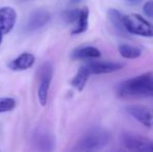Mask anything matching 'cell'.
Instances as JSON below:
<instances>
[{"label": "cell", "mask_w": 153, "mask_h": 152, "mask_svg": "<svg viewBox=\"0 0 153 152\" xmlns=\"http://www.w3.org/2000/svg\"><path fill=\"white\" fill-rule=\"evenodd\" d=\"M17 21V13L10 6H3L0 8V33L2 36L8 33Z\"/></svg>", "instance_id": "6"}, {"label": "cell", "mask_w": 153, "mask_h": 152, "mask_svg": "<svg viewBox=\"0 0 153 152\" xmlns=\"http://www.w3.org/2000/svg\"><path fill=\"white\" fill-rule=\"evenodd\" d=\"M128 4L130 5H137V4H140L143 0H125Z\"/></svg>", "instance_id": "19"}, {"label": "cell", "mask_w": 153, "mask_h": 152, "mask_svg": "<svg viewBox=\"0 0 153 152\" xmlns=\"http://www.w3.org/2000/svg\"><path fill=\"white\" fill-rule=\"evenodd\" d=\"M80 10H69L62 13V19L66 23H75L78 19Z\"/></svg>", "instance_id": "17"}, {"label": "cell", "mask_w": 153, "mask_h": 152, "mask_svg": "<svg viewBox=\"0 0 153 152\" xmlns=\"http://www.w3.org/2000/svg\"><path fill=\"white\" fill-rule=\"evenodd\" d=\"M144 14L150 19H153V0H148L143 6Z\"/></svg>", "instance_id": "18"}, {"label": "cell", "mask_w": 153, "mask_h": 152, "mask_svg": "<svg viewBox=\"0 0 153 152\" xmlns=\"http://www.w3.org/2000/svg\"><path fill=\"white\" fill-rule=\"evenodd\" d=\"M127 33L142 37L153 38V25L137 14H130L123 17Z\"/></svg>", "instance_id": "3"}, {"label": "cell", "mask_w": 153, "mask_h": 152, "mask_svg": "<svg viewBox=\"0 0 153 152\" xmlns=\"http://www.w3.org/2000/svg\"><path fill=\"white\" fill-rule=\"evenodd\" d=\"M107 16H108L109 22L111 23L114 28H115L118 33H121V35H126V33H128L124 26V21H123V17L124 16H123L119 10H115V8H114V10L111 8V10H109L108 13H107Z\"/></svg>", "instance_id": "13"}, {"label": "cell", "mask_w": 153, "mask_h": 152, "mask_svg": "<svg viewBox=\"0 0 153 152\" xmlns=\"http://www.w3.org/2000/svg\"><path fill=\"white\" fill-rule=\"evenodd\" d=\"M119 52L125 59H137L139 56H141L142 51L141 49H139L137 47L131 46V45H127V44H120L119 45Z\"/></svg>", "instance_id": "15"}, {"label": "cell", "mask_w": 153, "mask_h": 152, "mask_svg": "<svg viewBox=\"0 0 153 152\" xmlns=\"http://www.w3.org/2000/svg\"><path fill=\"white\" fill-rule=\"evenodd\" d=\"M21 1H28V0H21Z\"/></svg>", "instance_id": "22"}, {"label": "cell", "mask_w": 153, "mask_h": 152, "mask_svg": "<svg viewBox=\"0 0 153 152\" xmlns=\"http://www.w3.org/2000/svg\"><path fill=\"white\" fill-rule=\"evenodd\" d=\"M36 57L29 52H24L8 64V68L13 71H25L33 66Z\"/></svg>", "instance_id": "10"}, {"label": "cell", "mask_w": 153, "mask_h": 152, "mask_svg": "<svg viewBox=\"0 0 153 152\" xmlns=\"http://www.w3.org/2000/svg\"><path fill=\"white\" fill-rule=\"evenodd\" d=\"M90 76H91V73H90L89 69L85 65L81 66L80 68L77 71L76 75L73 77V79L71 80V85H72L73 87L77 90V91L81 92L85 87V83L89 80Z\"/></svg>", "instance_id": "12"}, {"label": "cell", "mask_w": 153, "mask_h": 152, "mask_svg": "<svg viewBox=\"0 0 153 152\" xmlns=\"http://www.w3.org/2000/svg\"><path fill=\"white\" fill-rule=\"evenodd\" d=\"M127 112L146 127H153V110L151 108L141 105H131L127 108Z\"/></svg>", "instance_id": "7"}, {"label": "cell", "mask_w": 153, "mask_h": 152, "mask_svg": "<svg viewBox=\"0 0 153 152\" xmlns=\"http://www.w3.org/2000/svg\"><path fill=\"white\" fill-rule=\"evenodd\" d=\"M16 108V100L10 97L0 98V114L12 112Z\"/></svg>", "instance_id": "16"}, {"label": "cell", "mask_w": 153, "mask_h": 152, "mask_svg": "<svg viewBox=\"0 0 153 152\" xmlns=\"http://www.w3.org/2000/svg\"><path fill=\"white\" fill-rule=\"evenodd\" d=\"M111 141V134L108 130L103 128H94L83 134L77 143L76 150L93 151L104 148Z\"/></svg>", "instance_id": "2"}, {"label": "cell", "mask_w": 153, "mask_h": 152, "mask_svg": "<svg viewBox=\"0 0 153 152\" xmlns=\"http://www.w3.org/2000/svg\"><path fill=\"white\" fill-rule=\"evenodd\" d=\"M50 20V14L45 10H36L30 15L28 23H27V29L30 31L40 29L44 27Z\"/></svg>", "instance_id": "9"}, {"label": "cell", "mask_w": 153, "mask_h": 152, "mask_svg": "<svg viewBox=\"0 0 153 152\" xmlns=\"http://www.w3.org/2000/svg\"><path fill=\"white\" fill-rule=\"evenodd\" d=\"M81 0H71V2L72 3H78V2H80Z\"/></svg>", "instance_id": "20"}, {"label": "cell", "mask_w": 153, "mask_h": 152, "mask_svg": "<svg viewBox=\"0 0 153 152\" xmlns=\"http://www.w3.org/2000/svg\"><path fill=\"white\" fill-rule=\"evenodd\" d=\"M1 43H2V35L0 33V45H1Z\"/></svg>", "instance_id": "21"}, {"label": "cell", "mask_w": 153, "mask_h": 152, "mask_svg": "<svg viewBox=\"0 0 153 152\" xmlns=\"http://www.w3.org/2000/svg\"><path fill=\"white\" fill-rule=\"evenodd\" d=\"M89 69L90 73L92 74H107L111 72L118 71L122 69L123 65L115 62H100V61H91L85 64Z\"/></svg>", "instance_id": "8"}, {"label": "cell", "mask_w": 153, "mask_h": 152, "mask_svg": "<svg viewBox=\"0 0 153 152\" xmlns=\"http://www.w3.org/2000/svg\"><path fill=\"white\" fill-rule=\"evenodd\" d=\"M101 56L99 49L93 46H83L72 51L71 57L73 59H96Z\"/></svg>", "instance_id": "11"}, {"label": "cell", "mask_w": 153, "mask_h": 152, "mask_svg": "<svg viewBox=\"0 0 153 152\" xmlns=\"http://www.w3.org/2000/svg\"><path fill=\"white\" fill-rule=\"evenodd\" d=\"M122 143L128 150L153 152V141L148 138L134 133H124L122 136Z\"/></svg>", "instance_id": "5"}, {"label": "cell", "mask_w": 153, "mask_h": 152, "mask_svg": "<svg viewBox=\"0 0 153 152\" xmlns=\"http://www.w3.org/2000/svg\"><path fill=\"white\" fill-rule=\"evenodd\" d=\"M122 97H153V74L145 73L127 79L119 85Z\"/></svg>", "instance_id": "1"}, {"label": "cell", "mask_w": 153, "mask_h": 152, "mask_svg": "<svg viewBox=\"0 0 153 152\" xmlns=\"http://www.w3.org/2000/svg\"><path fill=\"white\" fill-rule=\"evenodd\" d=\"M53 75V69L50 63H44L38 71L39 87H38V98L40 104L45 106L48 99V93L50 89L51 79Z\"/></svg>", "instance_id": "4"}, {"label": "cell", "mask_w": 153, "mask_h": 152, "mask_svg": "<svg viewBox=\"0 0 153 152\" xmlns=\"http://www.w3.org/2000/svg\"><path fill=\"white\" fill-rule=\"evenodd\" d=\"M89 8L83 7L79 12L78 19L76 21V26L74 27V29L72 30V35H79V33H85L89 27Z\"/></svg>", "instance_id": "14"}]
</instances>
